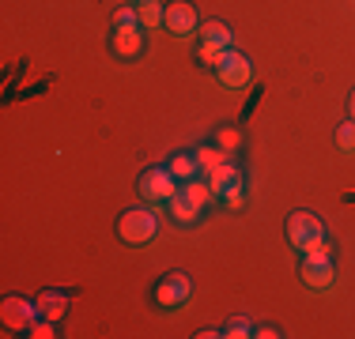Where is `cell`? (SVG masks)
<instances>
[{
  "mask_svg": "<svg viewBox=\"0 0 355 339\" xmlns=\"http://www.w3.org/2000/svg\"><path fill=\"white\" fill-rule=\"evenodd\" d=\"M284 237L295 253H314V249H329V234L325 223L310 211H291L284 223Z\"/></svg>",
  "mask_w": 355,
  "mask_h": 339,
  "instance_id": "obj_1",
  "label": "cell"
},
{
  "mask_svg": "<svg viewBox=\"0 0 355 339\" xmlns=\"http://www.w3.org/2000/svg\"><path fill=\"white\" fill-rule=\"evenodd\" d=\"M159 234V215L151 203H140V208H129L121 211V219H117V237H121L129 249H144V245H151Z\"/></svg>",
  "mask_w": 355,
  "mask_h": 339,
  "instance_id": "obj_2",
  "label": "cell"
},
{
  "mask_svg": "<svg viewBox=\"0 0 355 339\" xmlns=\"http://www.w3.org/2000/svg\"><path fill=\"white\" fill-rule=\"evenodd\" d=\"M178 189H182V181L171 174V166H151L140 174V196H144V203H151V208H163Z\"/></svg>",
  "mask_w": 355,
  "mask_h": 339,
  "instance_id": "obj_3",
  "label": "cell"
},
{
  "mask_svg": "<svg viewBox=\"0 0 355 339\" xmlns=\"http://www.w3.org/2000/svg\"><path fill=\"white\" fill-rule=\"evenodd\" d=\"M299 275L310 291H329L336 283V264L329 257V249H314V253H302V264H299Z\"/></svg>",
  "mask_w": 355,
  "mask_h": 339,
  "instance_id": "obj_4",
  "label": "cell"
},
{
  "mask_svg": "<svg viewBox=\"0 0 355 339\" xmlns=\"http://www.w3.org/2000/svg\"><path fill=\"white\" fill-rule=\"evenodd\" d=\"M189 294H193V283L182 271H166L155 283V305L159 309H182V305L189 302Z\"/></svg>",
  "mask_w": 355,
  "mask_h": 339,
  "instance_id": "obj_5",
  "label": "cell"
},
{
  "mask_svg": "<svg viewBox=\"0 0 355 339\" xmlns=\"http://www.w3.org/2000/svg\"><path fill=\"white\" fill-rule=\"evenodd\" d=\"M163 30L174 34V38H193V34H200V15H197V8H193L189 0H174V4H166Z\"/></svg>",
  "mask_w": 355,
  "mask_h": 339,
  "instance_id": "obj_6",
  "label": "cell"
},
{
  "mask_svg": "<svg viewBox=\"0 0 355 339\" xmlns=\"http://www.w3.org/2000/svg\"><path fill=\"white\" fill-rule=\"evenodd\" d=\"M250 75H253L250 57H246V53H239V49H227L223 64L216 68V80L223 83V87L239 91V87H246V83H250Z\"/></svg>",
  "mask_w": 355,
  "mask_h": 339,
  "instance_id": "obj_7",
  "label": "cell"
},
{
  "mask_svg": "<svg viewBox=\"0 0 355 339\" xmlns=\"http://www.w3.org/2000/svg\"><path fill=\"white\" fill-rule=\"evenodd\" d=\"M110 49H114L117 57H125V61L140 57L144 53V27L140 23H132V27H114L110 30Z\"/></svg>",
  "mask_w": 355,
  "mask_h": 339,
  "instance_id": "obj_8",
  "label": "cell"
},
{
  "mask_svg": "<svg viewBox=\"0 0 355 339\" xmlns=\"http://www.w3.org/2000/svg\"><path fill=\"white\" fill-rule=\"evenodd\" d=\"M163 208L171 211V223H174V226H185V230H193V226H197L200 219H205V211H200V208H193V203L182 196V189H178L174 196L163 203Z\"/></svg>",
  "mask_w": 355,
  "mask_h": 339,
  "instance_id": "obj_9",
  "label": "cell"
},
{
  "mask_svg": "<svg viewBox=\"0 0 355 339\" xmlns=\"http://www.w3.org/2000/svg\"><path fill=\"white\" fill-rule=\"evenodd\" d=\"M205 181H208V189H212V196H216V200H223V192H227V189L242 185V170L234 166V163H223V166L208 170V174H205Z\"/></svg>",
  "mask_w": 355,
  "mask_h": 339,
  "instance_id": "obj_10",
  "label": "cell"
},
{
  "mask_svg": "<svg viewBox=\"0 0 355 339\" xmlns=\"http://www.w3.org/2000/svg\"><path fill=\"white\" fill-rule=\"evenodd\" d=\"M35 305L23 302V298H4V324L8 328H27L31 320H35Z\"/></svg>",
  "mask_w": 355,
  "mask_h": 339,
  "instance_id": "obj_11",
  "label": "cell"
},
{
  "mask_svg": "<svg viewBox=\"0 0 355 339\" xmlns=\"http://www.w3.org/2000/svg\"><path fill=\"white\" fill-rule=\"evenodd\" d=\"M171 174L178 177V181H193V177L205 174L200 163H197V151H178V155L171 158Z\"/></svg>",
  "mask_w": 355,
  "mask_h": 339,
  "instance_id": "obj_12",
  "label": "cell"
},
{
  "mask_svg": "<svg viewBox=\"0 0 355 339\" xmlns=\"http://www.w3.org/2000/svg\"><path fill=\"white\" fill-rule=\"evenodd\" d=\"M200 42H216V46H223V49H234V30L227 27L223 19H205V27H200Z\"/></svg>",
  "mask_w": 355,
  "mask_h": 339,
  "instance_id": "obj_13",
  "label": "cell"
},
{
  "mask_svg": "<svg viewBox=\"0 0 355 339\" xmlns=\"http://www.w3.org/2000/svg\"><path fill=\"white\" fill-rule=\"evenodd\" d=\"M182 196L193 203V208H200L205 211L208 203H212L216 196H212V189H208V181H200V177H193V181H182Z\"/></svg>",
  "mask_w": 355,
  "mask_h": 339,
  "instance_id": "obj_14",
  "label": "cell"
},
{
  "mask_svg": "<svg viewBox=\"0 0 355 339\" xmlns=\"http://www.w3.org/2000/svg\"><path fill=\"white\" fill-rule=\"evenodd\" d=\"M163 15H166V8L159 4V0H144V4H137V19H140L144 30H159L163 27Z\"/></svg>",
  "mask_w": 355,
  "mask_h": 339,
  "instance_id": "obj_15",
  "label": "cell"
},
{
  "mask_svg": "<svg viewBox=\"0 0 355 339\" xmlns=\"http://www.w3.org/2000/svg\"><path fill=\"white\" fill-rule=\"evenodd\" d=\"M64 309H69V298H64L61 291H46L38 298V313L46 320H57V317H64Z\"/></svg>",
  "mask_w": 355,
  "mask_h": 339,
  "instance_id": "obj_16",
  "label": "cell"
},
{
  "mask_svg": "<svg viewBox=\"0 0 355 339\" xmlns=\"http://www.w3.org/2000/svg\"><path fill=\"white\" fill-rule=\"evenodd\" d=\"M223 57H227V49H223V46H216V42H200L197 61L205 64V68H212V72H216V68L223 64Z\"/></svg>",
  "mask_w": 355,
  "mask_h": 339,
  "instance_id": "obj_17",
  "label": "cell"
},
{
  "mask_svg": "<svg viewBox=\"0 0 355 339\" xmlns=\"http://www.w3.org/2000/svg\"><path fill=\"white\" fill-rule=\"evenodd\" d=\"M336 151L340 155H355V121L352 117L344 125H336Z\"/></svg>",
  "mask_w": 355,
  "mask_h": 339,
  "instance_id": "obj_18",
  "label": "cell"
},
{
  "mask_svg": "<svg viewBox=\"0 0 355 339\" xmlns=\"http://www.w3.org/2000/svg\"><path fill=\"white\" fill-rule=\"evenodd\" d=\"M197 163L208 174V170H216V166L227 163V151H219V147H197Z\"/></svg>",
  "mask_w": 355,
  "mask_h": 339,
  "instance_id": "obj_19",
  "label": "cell"
},
{
  "mask_svg": "<svg viewBox=\"0 0 355 339\" xmlns=\"http://www.w3.org/2000/svg\"><path fill=\"white\" fill-rule=\"evenodd\" d=\"M216 147H219V151H227V155H231V151H239V147H242V136L234 132V129H223V132L216 136Z\"/></svg>",
  "mask_w": 355,
  "mask_h": 339,
  "instance_id": "obj_20",
  "label": "cell"
},
{
  "mask_svg": "<svg viewBox=\"0 0 355 339\" xmlns=\"http://www.w3.org/2000/svg\"><path fill=\"white\" fill-rule=\"evenodd\" d=\"M223 336H231V339H246V336H253V324H250V320H242V317H234L231 324L223 328Z\"/></svg>",
  "mask_w": 355,
  "mask_h": 339,
  "instance_id": "obj_21",
  "label": "cell"
},
{
  "mask_svg": "<svg viewBox=\"0 0 355 339\" xmlns=\"http://www.w3.org/2000/svg\"><path fill=\"white\" fill-rule=\"evenodd\" d=\"M132 23H140V19H137V4H125V8H117V15H114V27H132Z\"/></svg>",
  "mask_w": 355,
  "mask_h": 339,
  "instance_id": "obj_22",
  "label": "cell"
},
{
  "mask_svg": "<svg viewBox=\"0 0 355 339\" xmlns=\"http://www.w3.org/2000/svg\"><path fill=\"white\" fill-rule=\"evenodd\" d=\"M223 203H227V208H242V203H246V181L234 185V189H227L223 192Z\"/></svg>",
  "mask_w": 355,
  "mask_h": 339,
  "instance_id": "obj_23",
  "label": "cell"
},
{
  "mask_svg": "<svg viewBox=\"0 0 355 339\" xmlns=\"http://www.w3.org/2000/svg\"><path fill=\"white\" fill-rule=\"evenodd\" d=\"M253 336H261V339H276L280 332H276V328H268V324H261V328H253Z\"/></svg>",
  "mask_w": 355,
  "mask_h": 339,
  "instance_id": "obj_24",
  "label": "cell"
},
{
  "mask_svg": "<svg viewBox=\"0 0 355 339\" xmlns=\"http://www.w3.org/2000/svg\"><path fill=\"white\" fill-rule=\"evenodd\" d=\"M31 336H38V339H49V336H53V328H49V324H35V328H31Z\"/></svg>",
  "mask_w": 355,
  "mask_h": 339,
  "instance_id": "obj_25",
  "label": "cell"
},
{
  "mask_svg": "<svg viewBox=\"0 0 355 339\" xmlns=\"http://www.w3.org/2000/svg\"><path fill=\"white\" fill-rule=\"evenodd\" d=\"M348 117H352V121H355V91H352V95H348Z\"/></svg>",
  "mask_w": 355,
  "mask_h": 339,
  "instance_id": "obj_26",
  "label": "cell"
},
{
  "mask_svg": "<svg viewBox=\"0 0 355 339\" xmlns=\"http://www.w3.org/2000/svg\"><path fill=\"white\" fill-rule=\"evenodd\" d=\"M132 4H144V0H132Z\"/></svg>",
  "mask_w": 355,
  "mask_h": 339,
  "instance_id": "obj_27",
  "label": "cell"
}]
</instances>
